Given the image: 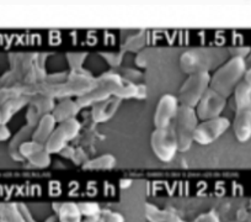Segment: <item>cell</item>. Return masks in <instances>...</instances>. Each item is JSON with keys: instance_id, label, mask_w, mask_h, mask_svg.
I'll list each match as a JSON object with an SVG mask.
<instances>
[{"instance_id": "cell-11", "label": "cell", "mask_w": 251, "mask_h": 222, "mask_svg": "<svg viewBox=\"0 0 251 222\" xmlns=\"http://www.w3.org/2000/svg\"><path fill=\"white\" fill-rule=\"evenodd\" d=\"M226 100L228 99L222 96L221 94L209 89L195 109L200 121H207V120L221 117L223 111L226 110Z\"/></svg>"}, {"instance_id": "cell-21", "label": "cell", "mask_w": 251, "mask_h": 222, "mask_svg": "<svg viewBox=\"0 0 251 222\" xmlns=\"http://www.w3.org/2000/svg\"><path fill=\"white\" fill-rule=\"evenodd\" d=\"M117 161L112 154H101V156L96 157V158L90 159L84 164V168L89 170H102V169H112L116 166Z\"/></svg>"}, {"instance_id": "cell-13", "label": "cell", "mask_w": 251, "mask_h": 222, "mask_svg": "<svg viewBox=\"0 0 251 222\" xmlns=\"http://www.w3.org/2000/svg\"><path fill=\"white\" fill-rule=\"evenodd\" d=\"M180 67L183 73L192 76L202 72H208L209 61L206 55L199 51H187L180 57Z\"/></svg>"}, {"instance_id": "cell-7", "label": "cell", "mask_w": 251, "mask_h": 222, "mask_svg": "<svg viewBox=\"0 0 251 222\" xmlns=\"http://www.w3.org/2000/svg\"><path fill=\"white\" fill-rule=\"evenodd\" d=\"M151 147L156 158L161 162H171L178 152L177 141L173 129H155L151 136Z\"/></svg>"}, {"instance_id": "cell-27", "label": "cell", "mask_w": 251, "mask_h": 222, "mask_svg": "<svg viewBox=\"0 0 251 222\" xmlns=\"http://www.w3.org/2000/svg\"><path fill=\"white\" fill-rule=\"evenodd\" d=\"M19 207H20L21 214H23L24 219H25V222H35V220H33L32 215H31V212L28 211V209L25 206V205L20 204V205H19Z\"/></svg>"}, {"instance_id": "cell-20", "label": "cell", "mask_w": 251, "mask_h": 222, "mask_svg": "<svg viewBox=\"0 0 251 222\" xmlns=\"http://www.w3.org/2000/svg\"><path fill=\"white\" fill-rule=\"evenodd\" d=\"M0 222H25L18 204H0Z\"/></svg>"}, {"instance_id": "cell-19", "label": "cell", "mask_w": 251, "mask_h": 222, "mask_svg": "<svg viewBox=\"0 0 251 222\" xmlns=\"http://www.w3.org/2000/svg\"><path fill=\"white\" fill-rule=\"evenodd\" d=\"M59 222H81L83 215L78 204L74 202H66L62 204L58 209Z\"/></svg>"}, {"instance_id": "cell-23", "label": "cell", "mask_w": 251, "mask_h": 222, "mask_svg": "<svg viewBox=\"0 0 251 222\" xmlns=\"http://www.w3.org/2000/svg\"><path fill=\"white\" fill-rule=\"evenodd\" d=\"M81 215L86 217L85 222H98L101 217V210L96 202H84L79 204Z\"/></svg>"}, {"instance_id": "cell-8", "label": "cell", "mask_w": 251, "mask_h": 222, "mask_svg": "<svg viewBox=\"0 0 251 222\" xmlns=\"http://www.w3.org/2000/svg\"><path fill=\"white\" fill-rule=\"evenodd\" d=\"M81 130V124L79 122V120L72 119L67 120V121L59 122L55 127L54 132L52 134V136L50 137V139L47 141V143L45 144L47 151L50 154L53 153H59L63 149L66 148L67 144L72 141V139H75L79 135Z\"/></svg>"}, {"instance_id": "cell-10", "label": "cell", "mask_w": 251, "mask_h": 222, "mask_svg": "<svg viewBox=\"0 0 251 222\" xmlns=\"http://www.w3.org/2000/svg\"><path fill=\"white\" fill-rule=\"evenodd\" d=\"M180 103L177 96L173 94H165L158 101L155 111H154L153 122L155 129H169L173 125L174 120L177 116L180 110Z\"/></svg>"}, {"instance_id": "cell-24", "label": "cell", "mask_w": 251, "mask_h": 222, "mask_svg": "<svg viewBox=\"0 0 251 222\" xmlns=\"http://www.w3.org/2000/svg\"><path fill=\"white\" fill-rule=\"evenodd\" d=\"M98 222H125V217L120 212H107L105 215H101Z\"/></svg>"}, {"instance_id": "cell-9", "label": "cell", "mask_w": 251, "mask_h": 222, "mask_svg": "<svg viewBox=\"0 0 251 222\" xmlns=\"http://www.w3.org/2000/svg\"><path fill=\"white\" fill-rule=\"evenodd\" d=\"M231 126V122L226 117L221 116L217 119L201 121L195 131L194 139L201 146H208L226 134Z\"/></svg>"}, {"instance_id": "cell-14", "label": "cell", "mask_w": 251, "mask_h": 222, "mask_svg": "<svg viewBox=\"0 0 251 222\" xmlns=\"http://www.w3.org/2000/svg\"><path fill=\"white\" fill-rule=\"evenodd\" d=\"M58 122L55 121L54 116L52 114L43 115L38 124L33 127L32 132V141L37 142V143L46 144L52 134L54 132L55 127H57Z\"/></svg>"}, {"instance_id": "cell-25", "label": "cell", "mask_w": 251, "mask_h": 222, "mask_svg": "<svg viewBox=\"0 0 251 222\" xmlns=\"http://www.w3.org/2000/svg\"><path fill=\"white\" fill-rule=\"evenodd\" d=\"M195 222H219V220L214 214H204L195 220Z\"/></svg>"}, {"instance_id": "cell-26", "label": "cell", "mask_w": 251, "mask_h": 222, "mask_svg": "<svg viewBox=\"0 0 251 222\" xmlns=\"http://www.w3.org/2000/svg\"><path fill=\"white\" fill-rule=\"evenodd\" d=\"M11 134H10V130L8 129L6 125H0V142L6 141V139H10Z\"/></svg>"}, {"instance_id": "cell-30", "label": "cell", "mask_w": 251, "mask_h": 222, "mask_svg": "<svg viewBox=\"0 0 251 222\" xmlns=\"http://www.w3.org/2000/svg\"><path fill=\"white\" fill-rule=\"evenodd\" d=\"M0 121H1V111H0Z\"/></svg>"}, {"instance_id": "cell-29", "label": "cell", "mask_w": 251, "mask_h": 222, "mask_svg": "<svg viewBox=\"0 0 251 222\" xmlns=\"http://www.w3.org/2000/svg\"><path fill=\"white\" fill-rule=\"evenodd\" d=\"M245 63H246V68H251V51L249 53V56L245 58Z\"/></svg>"}, {"instance_id": "cell-2", "label": "cell", "mask_w": 251, "mask_h": 222, "mask_svg": "<svg viewBox=\"0 0 251 222\" xmlns=\"http://www.w3.org/2000/svg\"><path fill=\"white\" fill-rule=\"evenodd\" d=\"M245 59L231 57L228 62L219 67L213 76H211L209 89L221 94L226 99L233 95L236 86L244 81L246 72Z\"/></svg>"}, {"instance_id": "cell-15", "label": "cell", "mask_w": 251, "mask_h": 222, "mask_svg": "<svg viewBox=\"0 0 251 222\" xmlns=\"http://www.w3.org/2000/svg\"><path fill=\"white\" fill-rule=\"evenodd\" d=\"M80 106H79L78 101L73 100V99H64V100L59 101L57 105L54 106L52 111V115L54 116L55 121L59 122L67 121V120L76 119V115L80 111Z\"/></svg>"}, {"instance_id": "cell-5", "label": "cell", "mask_w": 251, "mask_h": 222, "mask_svg": "<svg viewBox=\"0 0 251 222\" xmlns=\"http://www.w3.org/2000/svg\"><path fill=\"white\" fill-rule=\"evenodd\" d=\"M209 84H211V74L208 72L188 76L178 90L177 99L180 105L196 109L204 94L209 90Z\"/></svg>"}, {"instance_id": "cell-18", "label": "cell", "mask_w": 251, "mask_h": 222, "mask_svg": "<svg viewBox=\"0 0 251 222\" xmlns=\"http://www.w3.org/2000/svg\"><path fill=\"white\" fill-rule=\"evenodd\" d=\"M27 104V100L25 98H10L9 100H6L3 105L0 106V111H1V122L4 125H6V122L16 114L24 106Z\"/></svg>"}, {"instance_id": "cell-28", "label": "cell", "mask_w": 251, "mask_h": 222, "mask_svg": "<svg viewBox=\"0 0 251 222\" xmlns=\"http://www.w3.org/2000/svg\"><path fill=\"white\" fill-rule=\"evenodd\" d=\"M244 82H245L246 84H249V85L251 86V68L246 69L245 76H244Z\"/></svg>"}, {"instance_id": "cell-3", "label": "cell", "mask_w": 251, "mask_h": 222, "mask_svg": "<svg viewBox=\"0 0 251 222\" xmlns=\"http://www.w3.org/2000/svg\"><path fill=\"white\" fill-rule=\"evenodd\" d=\"M235 116L231 124L235 139L239 142H248L251 139V86L241 82L234 91Z\"/></svg>"}, {"instance_id": "cell-1", "label": "cell", "mask_w": 251, "mask_h": 222, "mask_svg": "<svg viewBox=\"0 0 251 222\" xmlns=\"http://www.w3.org/2000/svg\"><path fill=\"white\" fill-rule=\"evenodd\" d=\"M110 98H116L121 101L125 99H144L147 98V88L144 85H136L116 73H105L96 79V85L93 90L79 96L76 101L83 109Z\"/></svg>"}, {"instance_id": "cell-12", "label": "cell", "mask_w": 251, "mask_h": 222, "mask_svg": "<svg viewBox=\"0 0 251 222\" xmlns=\"http://www.w3.org/2000/svg\"><path fill=\"white\" fill-rule=\"evenodd\" d=\"M20 154L23 159H27L32 166L37 168H48L50 166V153L47 151L45 144L30 141L25 142L20 148Z\"/></svg>"}, {"instance_id": "cell-22", "label": "cell", "mask_w": 251, "mask_h": 222, "mask_svg": "<svg viewBox=\"0 0 251 222\" xmlns=\"http://www.w3.org/2000/svg\"><path fill=\"white\" fill-rule=\"evenodd\" d=\"M147 217L151 222H178L177 216L175 214L160 210L151 204L147 206Z\"/></svg>"}, {"instance_id": "cell-17", "label": "cell", "mask_w": 251, "mask_h": 222, "mask_svg": "<svg viewBox=\"0 0 251 222\" xmlns=\"http://www.w3.org/2000/svg\"><path fill=\"white\" fill-rule=\"evenodd\" d=\"M32 132L33 127L25 125L20 131L16 132L15 136L11 139L10 143H9V154L14 161H24L23 157L20 154V148L25 142L32 139Z\"/></svg>"}, {"instance_id": "cell-16", "label": "cell", "mask_w": 251, "mask_h": 222, "mask_svg": "<svg viewBox=\"0 0 251 222\" xmlns=\"http://www.w3.org/2000/svg\"><path fill=\"white\" fill-rule=\"evenodd\" d=\"M121 100L116 98H110L105 101L93 106V119L95 122H105L110 120L116 114Z\"/></svg>"}, {"instance_id": "cell-4", "label": "cell", "mask_w": 251, "mask_h": 222, "mask_svg": "<svg viewBox=\"0 0 251 222\" xmlns=\"http://www.w3.org/2000/svg\"><path fill=\"white\" fill-rule=\"evenodd\" d=\"M174 127H171L177 141L178 152H186L191 148L195 139V131L200 124L196 110L187 106H180L177 116L174 120Z\"/></svg>"}, {"instance_id": "cell-6", "label": "cell", "mask_w": 251, "mask_h": 222, "mask_svg": "<svg viewBox=\"0 0 251 222\" xmlns=\"http://www.w3.org/2000/svg\"><path fill=\"white\" fill-rule=\"evenodd\" d=\"M96 85V79L91 78L86 74H74L72 76L66 83L57 84L54 86H50L47 90L50 98H63V96L78 95L81 96L84 94L93 90Z\"/></svg>"}]
</instances>
